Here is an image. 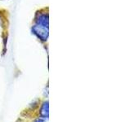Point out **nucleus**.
Here are the masks:
<instances>
[{"mask_svg":"<svg viewBox=\"0 0 131 122\" xmlns=\"http://www.w3.org/2000/svg\"><path fill=\"white\" fill-rule=\"evenodd\" d=\"M32 30L34 34L38 36L41 40H47L48 36V15L39 16V20H37L36 24L34 25Z\"/></svg>","mask_w":131,"mask_h":122,"instance_id":"1","label":"nucleus"}]
</instances>
